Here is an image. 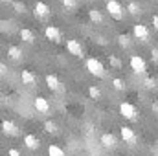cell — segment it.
<instances>
[{"label":"cell","mask_w":158,"mask_h":156,"mask_svg":"<svg viewBox=\"0 0 158 156\" xmlns=\"http://www.w3.org/2000/svg\"><path fill=\"white\" fill-rule=\"evenodd\" d=\"M86 70H88L92 76H96V77H105V66H103L101 61L96 59V57L86 59Z\"/></svg>","instance_id":"obj_1"},{"label":"cell","mask_w":158,"mask_h":156,"mask_svg":"<svg viewBox=\"0 0 158 156\" xmlns=\"http://www.w3.org/2000/svg\"><path fill=\"white\" fill-rule=\"evenodd\" d=\"M129 64H131V68H132L134 74H145L147 72V63H145V59L142 55H132L131 61H129Z\"/></svg>","instance_id":"obj_2"},{"label":"cell","mask_w":158,"mask_h":156,"mask_svg":"<svg viewBox=\"0 0 158 156\" xmlns=\"http://www.w3.org/2000/svg\"><path fill=\"white\" fill-rule=\"evenodd\" d=\"M119 114L125 117V119H136V114H138V110H136V107L132 105V103H127V101H123V103H119Z\"/></svg>","instance_id":"obj_3"},{"label":"cell","mask_w":158,"mask_h":156,"mask_svg":"<svg viewBox=\"0 0 158 156\" xmlns=\"http://www.w3.org/2000/svg\"><path fill=\"white\" fill-rule=\"evenodd\" d=\"M132 33H134V37H136V39L142 40V42H147L149 37H151L149 28H147L145 24H134V26H132Z\"/></svg>","instance_id":"obj_4"},{"label":"cell","mask_w":158,"mask_h":156,"mask_svg":"<svg viewBox=\"0 0 158 156\" xmlns=\"http://www.w3.org/2000/svg\"><path fill=\"white\" fill-rule=\"evenodd\" d=\"M107 11L110 13V17H114L118 20L123 17V7L118 0H107Z\"/></svg>","instance_id":"obj_5"},{"label":"cell","mask_w":158,"mask_h":156,"mask_svg":"<svg viewBox=\"0 0 158 156\" xmlns=\"http://www.w3.org/2000/svg\"><path fill=\"white\" fill-rule=\"evenodd\" d=\"M119 134H121V138H123V142L125 143H129V145H136V134H134V130L131 129V127H121L119 129Z\"/></svg>","instance_id":"obj_6"},{"label":"cell","mask_w":158,"mask_h":156,"mask_svg":"<svg viewBox=\"0 0 158 156\" xmlns=\"http://www.w3.org/2000/svg\"><path fill=\"white\" fill-rule=\"evenodd\" d=\"M33 13H35V17H39V18H44V17H48L50 13H52V9H50V6L46 4V2H35V6H33Z\"/></svg>","instance_id":"obj_7"},{"label":"cell","mask_w":158,"mask_h":156,"mask_svg":"<svg viewBox=\"0 0 158 156\" xmlns=\"http://www.w3.org/2000/svg\"><path fill=\"white\" fill-rule=\"evenodd\" d=\"M66 50H68L72 55H76V57H83V46H81V42H79L77 39L66 40Z\"/></svg>","instance_id":"obj_8"},{"label":"cell","mask_w":158,"mask_h":156,"mask_svg":"<svg viewBox=\"0 0 158 156\" xmlns=\"http://www.w3.org/2000/svg\"><path fill=\"white\" fill-rule=\"evenodd\" d=\"M33 107L37 109V112H40V114H50V103H48V99H44L40 96L33 99Z\"/></svg>","instance_id":"obj_9"},{"label":"cell","mask_w":158,"mask_h":156,"mask_svg":"<svg viewBox=\"0 0 158 156\" xmlns=\"http://www.w3.org/2000/svg\"><path fill=\"white\" fill-rule=\"evenodd\" d=\"M22 142H24V145H26L30 151H37V149L40 147V140L35 136V134H26Z\"/></svg>","instance_id":"obj_10"},{"label":"cell","mask_w":158,"mask_h":156,"mask_svg":"<svg viewBox=\"0 0 158 156\" xmlns=\"http://www.w3.org/2000/svg\"><path fill=\"white\" fill-rule=\"evenodd\" d=\"M44 35H46L48 40L61 42V31H59V28H55V26H46V28H44Z\"/></svg>","instance_id":"obj_11"},{"label":"cell","mask_w":158,"mask_h":156,"mask_svg":"<svg viewBox=\"0 0 158 156\" xmlns=\"http://www.w3.org/2000/svg\"><path fill=\"white\" fill-rule=\"evenodd\" d=\"M46 86H48L52 92H57V90H61V81L57 79V76L48 74V76H46Z\"/></svg>","instance_id":"obj_12"},{"label":"cell","mask_w":158,"mask_h":156,"mask_svg":"<svg viewBox=\"0 0 158 156\" xmlns=\"http://www.w3.org/2000/svg\"><path fill=\"white\" fill-rule=\"evenodd\" d=\"M99 143H101L103 147H107V149H112V147L116 145V138H114L112 134H109V132H103L101 138H99Z\"/></svg>","instance_id":"obj_13"},{"label":"cell","mask_w":158,"mask_h":156,"mask_svg":"<svg viewBox=\"0 0 158 156\" xmlns=\"http://www.w3.org/2000/svg\"><path fill=\"white\" fill-rule=\"evenodd\" d=\"M20 79H22V83L28 84V86H35V83H37V77H35L30 70H22V72H20Z\"/></svg>","instance_id":"obj_14"},{"label":"cell","mask_w":158,"mask_h":156,"mask_svg":"<svg viewBox=\"0 0 158 156\" xmlns=\"http://www.w3.org/2000/svg\"><path fill=\"white\" fill-rule=\"evenodd\" d=\"M2 130H4V134H9V136H13V134H17V132H19L17 125H15L13 121H7V119H4V121H2Z\"/></svg>","instance_id":"obj_15"},{"label":"cell","mask_w":158,"mask_h":156,"mask_svg":"<svg viewBox=\"0 0 158 156\" xmlns=\"http://www.w3.org/2000/svg\"><path fill=\"white\" fill-rule=\"evenodd\" d=\"M19 35H20V39L24 40V42H28V44H33V42H35V35H33L31 30H26V28H24V30H20Z\"/></svg>","instance_id":"obj_16"},{"label":"cell","mask_w":158,"mask_h":156,"mask_svg":"<svg viewBox=\"0 0 158 156\" xmlns=\"http://www.w3.org/2000/svg\"><path fill=\"white\" fill-rule=\"evenodd\" d=\"M88 17H90V20H92L94 24H101V22H103V15H101L99 9H90V11H88Z\"/></svg>","instance_id":"obj_17"},{"label":"cell","mask_w":158,"mask_h":156,"mask_svg":"<svg viewBox=\"0 0 158 156\" xmlns=\"http://www.w3.org/2000/svg\"><path fill=\"white\" fill-rule=\"evenodd\" d=\"M7 55H9L13 61H19V59L22 57V50H20L19 46H9V48H7Z\"/></svg>","instance_id":"obj_18"},{"label":"cell","mask_w":158,"mask_h":156,"mask_svg":"<svg viewBox=\"0 0 158 156\" xmlns=\"http://www.w3.org/2000/svg\"><path fill=\"white\" fill-rule=\"evenodd\" d=\"M127 11H129L132 17H136V15H140V13H142V7H140V4H138V2H132V0H131V2L127 4Z\"/></svg>","instance_id":"obj_19"},{"label":"cell","mask_w":158,"mask_h":156,"mask_svg":"<svg viewBox=\"0 0 158 156\" xmlns=\"http://www.w3.org/2000/svg\"><path fill=\"white\" fill-rule=\"evenodd\" d=\"M48 156H66V153L59 145H50L48 147Z\"/></svg>","instance_id":"obj_20"},{"label":"cell","mask_w":158,"mask_h":156,"mask_svg":"<svg viewBox=\"0 0 158 156\" xmlns=\"http://www.w3.org/2000/svg\"><path fill=\"white\" fill-rule=\"evenodd\" d=\"M118 44L121 46V48H129V46H131V37H129V35H119Z\"/></svg>","instance_id":"obj_21"},{"label":"cell","mask_w":158,"mask_h":156,"mask_svg":"<svg viewBox=\"0 0 158 156\" xmlns=\"http://www.w3.org/2000/svg\"><path fill=\"white\" fill-rule=\"evenodd\" d=\"M112 86H114V88H116L118 92L125 90V83H123V81H121L119 77H114V79H112Z\"/></svg>","instance_id":"obj_22"},{"label":"cell","mask_w":158,"mask_h":156,"mask_svg":"<svg viewBox=\"0 0 158 156\" xmlns=\"http://www.w3.org/2000/svg\"><path fill=\"white\" fill-rule=\"evenodd\" d=\"M88 94H90V97H94V99H99V97H101V92H99V88H96V86H90V88H88Z\"/></svg>","instance_id":"obj_23"},{"label":"cell","mask_w":158,"mask_h":156,"mask_svg":"<svg viewBox=\"0 0 158 156\" xmlns=\"http://www.w3.org/2000/svg\"><path fill=\"white\" fill-rule=\"evenodd\" d=\"M44 130H46V132H57V125H55L53 121H46V123H44Z\"/></svg>","instance_id":"obj_24"},{"label":"cell","mask_w":158,"mask_h":156,"mask_svg":"<svg viewBox=\"0 0 158 156\" xmlns=\"http://www.w3.org/2000/svg\"><path fill=\"white\" fill-rule=\"evenodd\" d=\"M63 6L66 9H76L77 7V0H63Z\"/></svg>","instance_id":"obj_25"},{"label":"cell","mask_w":158,"mask_h":156,"mask_svg":"<svg viewBox=\"0 0 158 156\" xmlns=\"http://www.w3.org/2000/svg\"><path fill=\"white\" fill-rule=\"evenodd\" d=\"M143 84H145V88H156V79H153V77H145Z\"/></svg>","instance_id":"obj_26"},{"label":"cell","mask_w":158,"mask_h":156,"mask_svg":"<svg viewBox=\"0 0 158 156\" xmlns=\"http://www.w3.org/2000/svg\"><path fill=\"white\" fill-rule=\"evenodd\" d=\"M109 61H110V66H114V68H119V66H121V61H119L116 55H110Z\"/></svg>","instance_id":"obj_27"},{"label":"cell","mask_w":158,"mask_h":156,"mask_svg":"<svg viewBox=\"0 0 158 156\" xmlns=\"http://www.w3.org/2000/svg\"><path fill=\"white\" fill-rule=\"evenodd\" d=\"M13 7H15L17 13H24V11H26V6H24L22 2H13Z\"/></svg>","instance_id":"obj_28"},{"label":"cell","mask_w":158,"mask_h":156,"mask_svg":"<svg viewBox=\"0 0 158 156\" xmlns=\"http://www.w3.org/2000/svg\"><path fill=\"white\" fill-rule=\"evenodd\" d=\"M7 156H22V154H20V151H17V149H9V151H7Z\"/></svg>","instance_id":"obj_29"},{"label":"cell","mask_w":158,"mask_h":156,"mask_svg":"<svg viewBox=\"0 0 158 156\" xmlns=\"http://www.w3.org/2000/svg\"><path fill=\"white\" fill-rule=\"evenodd\" d=\"M153 26L155 30H158V15H153Z\"/></svg>","instance_id":"obj_30"},{"label":"cell","mask_w":158,"mask_h":156,"mask_svg":"<svg viewBox=\"0 0 158 156\" xmlns=\"http://www.w3.org/2000/svg\"><path fill=\"white\" fill-rule=\"evenodd\" d=\"M0 74H2V76L6 74V64H0Z\"/></svg>","instance_id":"obj_31"},{"label":"cell","mask_w":158,"mask_h":156,"mask_svg":"<svg viewBox=\"0 0 158 156\" xmlns=\"http://www.w3.org/2000/svg\"><path fill=\"white\" fill-rule=\"evenodd\" d=\"M153 59H156L158 61V50H153Z\"/></svg>","instance_id":"obj_32"},{"label":"cell","mask_w":158,"mask_h":156,"mask_svg":"<svg viewBox=\"0 0 158 156\" xmlns=\"http://www.w3.org/2000/svg\"><path fill=\"white\" fill-rule=\"evenodd\" d=\"M153 110L156 112V116H158V103H155V105H153Z\"/></svg>","instance_id":"obj_33"},{"label":"cell","mask_w":158,"mask_h":156,"mask_svg":"<svg viewBox=\"0 0 158 156\" xmlns=\"http://www.w3.org/2000/svg\"><path fill=\"white\" fill-rule=\"evenodd\" d=\"M2 2H11V0H2Z\"/></svg>","instance_id":"obj_34"},{"label":"cell","mask_w":158,"mask_h":156,"mask_svg":"<svg viewBox=\"0 0 158 156\" xmlns=\"http://www.w3.org/2000/svg\"><path fill=\"white\" fill-rule=\"evenodd\" d=\"M156 2H158V0H156Z\"/></svg>","instance_id":"obj_35"}]
</instances>
